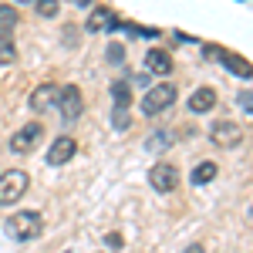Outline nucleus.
Masks as SVG:
<instances>
[{
  "mask_svg": "<svg viewBox=\"0 0 253 253\" xmlns=\"http://www.w3.org/2000/svg\"><path fill=\"white\" fill-rule=\"evenodd\" d=\"M41 230H44V219L34 210H24V213H14L7 219V236L17 240V243H27V240H38Z\"/></svg>",
  "mask_w": 253,
  "mask_h": 253,
  "instance_id": "obj_1",
  "label": "nucleus"
},
{
  "mask_svg": "<svg viewBox=\"0 0 253 253\" xmlns=\"http://www.w3.org/2000/svg\"><path fill=\"white\" fill-rule=\"evenodd\" d=\"M14 31H17V7L3 3V7H0V64H14V61H17Z\"/></svg>",
  "mask_w": 253,
  "mask_h": 253,
  "instance_id": "obj_2",
  "label": "nucleus"
},
{
  "mask_svg": "<svg viewBox=\"0 0 253 253\" xmlns=\"http://www.w3.org/2000/svg\"><path fill=\"white\" fill-rule=\"evenodd\" d=\"M175 84H169V81H159V84H152L149 91H145V98H142V115H159V112H166L169 105L175 101Z\"/></svg>",
  "mask_w": 253,
  "mask_h": 253,
  "instance_id": "obj_3",
  "label": "nucleus"
},
{
  "mask_svg": "<svg viewBox=\"0 0 253 253\" xmlns=\"http://www.w3.org/2000/svg\"><path fill=\"white\" fill-rule=\"evenodd\" d=\"M27 186H31V179L24 169H10V172L0 175V206H14L20 196L27 193Z\"/></svg>",
  "mask_w": 253,
  "mask_h": 253,
  "instance_id": "obj_4",
  "label": "nucleus"
},
{
  "mask_svg": "<svg viewBox=\"0 0 253 253\" xmlns=\"http://www.w3.org/2000/svg\"><path fill=\"white\" fill-rule=\"evenodd\" d=\"M54 108L61 112L64 122H75V118L81 115V108H84L78 84H58V101H54Z\"/></svg>",
  "mask_w": 253,
  "mask_h": 253,
  "instance_id": "obj_5",
  "label": "nucleus"
},
{
  "mask_svg": "<svg viewBox=\"0 0 253 253\" xmlns=\"http://www.w3.org/2000/svg\"><path fill=\"white\" fill-rule=\"evenodd\" d=\"M210 142L219 145V149H236L243 142V132H240L236 122H216L213 128H210Z\"/></svg>",
  "mask_w": 253,
  "mask_h": 253,
  "instance_id": "obj_6",
  "label": "nucleus"
},
{
  "mask_svg": "<svg viewBox=\"0 0 253 253\" xmlns=\"http://www.w3.org/2000/svg\"><path fill=\"white\" fill-rule=\"evenodd\" d=\"M41 135H44V128H41L38 122H31V125L17 128V132H14V138H10V152H17V156L31 152V149L41 142Z\"/></svg>",
  "mask_w": 253,
  "mask_h": 253,
  "instance_id": "obj_7",
  "label": "nucleus"
},
{
  "mask_svg": "<svg viewBox=\"0 0 253 253\" xmlns=\"http://www.w3.org/2000/svg\"><path fill=\"white\" fill-rule=\"evenodd\" d=\"M75 152H78V142L71 135H58L47 149V166H64V162L75 159Z\"/></svg>",
  "mask_w": 253,
  "mask_h": 253,
  "instance_id": "obj_8",
  "label": "nucleus"
},
{
  "mask_svg": "<svg viewBox=\"0 0 253 253\" xmlns=\"http://www.w3.org/2000/svg\"><path fill=\"white\" fill-rule=\"evenodd\" d=\"M149 182H152V189H156V193H172L175 186H179V172H175L172 166L159 162V166L149 169Z\"/></svg>",
  "mask_w": 253,
  "mask_h": 253,
  "instance_id": "obj_9",
  "label": "nucleus"
},
{
  "mask_svg": "<svg viewBox=\"0 0 253 253\" xmlns=\"http://www.w3.org/2000/svg\"><path fill=\"white\" fill-rule=\"evenodd\" d=\"M58 101V84H38L31 91V112H51Z\"/></svg>",
  "mask_w": 253,
  "mask_h": 253,
  "instance_id": "obj_10",
  "label": "nucleus"
},
{
  "mask_svg": "<svg viewBox=\"0 0 253 253\" xmlns=\"http://www.w3.org/2000/svg\"><path fill=\"white\" fill-rule=\"evenodd\" d=\"M216 108V91L213 88H196L193 95H189V112L193 115H206V112H213Z\"/></svg>",
  "mask_w": 253,
  "mask_h": 253,
  "instance_id": "obj_11",
  "label": "nucleus"
},
{
  "mask_svg": "<svg viewBox=\"0 0 253 253\" xmlns=\"http://www.w3.org/2000/svg\"><path fill=\"white\" fill-rule=\"evenodd\" d=\"M108 27H115V10H112V7H95L91 17H88V24H84V31L101 34V31H108Z\"/></svg>",
  "mask_w": 253,
  "mask_h": 253,
  "instance_id": "obj_12",
  "label": "nucleus"
},
{
  "mask_svg": "<svg viewBox=\"0 0 253 253\" xmlns=\"http://www.w3.org/2000/svg\"><path fill=\"white\" fill-rule=\"evenodd\" d=\"M145 68L156 71V75H169V71H172V58H169L166 51H149V54H145Z\"/></svg>",
  "mask_w": 253,
  "mask_h": 253,
  "instance_id": "obj_13",
  "label": "nucleus"
},
{
  "mask_svg": "<svg viewBox=\"0 0 253 253\" xmlns=\"http://www.w3.org/2000/svg\"><path fill=\"white\" fill-rule=\"evenodd\" d=\"M216 172H219L216 162H199L193 172H189V182H193V186H206V182H213V179H216Z\"/></svg>",
  "mask_w": 253,
  "mask_h": 253,
  "instance_id": "obj_14",
  "label": "nucleus"
},
{
  "mask_svg": "<svg viewBox=\"0 0 253 253\" xmlns=\"http://www.w3.org/2000/svg\"><path fill=\"white\" fill-rule=\"evenodd\" d=\"M112 101H115V108L128 112V105H132V84L128 81H115L112 84Z\"/></svg>",
  "mask_w": 253,
  "mask_h": 253,
  "instance_id": "obj_15",
  "label": "nucleus"
},
{
  "mask_svg": "<svg viewBox=\"0 0 253 253\" xmlns=\"http://www.w3.org/2000/svg\"><path fill=\"white\" fill-rule=\"evenodd\" d=\"M223 61H226V68H230V71H236V75H243V78L250 75V64H247L243 58H236V54H226Z\"/></svg>",
  "mask_w": 253,
  "mask_h": 253,
  "instance_id": "obj_16",
  "label": "nucleus"
},
{
  "mask_svg": "<svg viewBox=\"0 0 253 253\" xmlns=\"http://www.w3.org/2000/svg\"><path fill=\"white\" fill-rule=\"evenodd\" d=\"M34 3H38L34 10L41 17H58V10H61V3H54V0H34Z\"/></svg>",
  "mask_w": 253,
  "mask_h": 253,
  "instance_id": "obj_17",
  "label": "nucleus"
},
{
  "mask_svg": "<svg viewBox=\"0 0 253 253\" xmlns=\"http://www.w3.org/2000/svg\"><path fill=\"white\" fill-rule=\"evenodd\" d=\"M122 61H125V47H122V44H112V47H108V64H122Z\"/></svg>",
  "mask_w": 253,
  "mask_h": 253,
  "instance_id": "obj_18",
  "label": "nucleus"
},
{
  "mask_svg": "<svg viewBox=\"0 0 253 253\" xmlns=\"http://www.w3.org/2000/svg\"><path fill=\"white\" fill-rule=\"evenodd\" d=\"M112 122H115V128H125V125H128V115H125V108H115Z\"/></svg>",
  "mask_w": 253,
  "mask_h": 253,
  "instance_id": "obj_19",
  "label": "nucleus"
},
{
  "mask_svg": "<svg viewBox=\"0 0 253 253\" xmlns=\"http://www.w3.org/2000/svg\"><path fill=\"white\" fill-rule=\"evenodd\" d=\"M105 243H108L112 250H122V236H118V233H108V236H105Z\"/></svg>",
  "mask_w": 253,
  "mask_h": 253,
  "instance_id": "obj_20",
  "label": "nucleus"
},
{
  "mask_svg": "<svg viewBox=\"0 0 253 253\" xmlns=\"http://www.w3.org/2000/svg\"><path fill=\"white\" fill-rule=\"evenodd\" d=\"M240 105H243V112H250V91H243V95H240Z\"/></svg>",
  "mask_w": 253,
  "mask_h": 253,
  "instance_id": "obj_21",
  "label": "nucleus"
},
{
  "mask_svg": "<svg viewBox=\"0 0 253 253\" xmlns=\"http://www.w3.org/2000/svg\"><path fill=\"white\" fill-rule=\"evenodd\" d=\"M186 253H203V243H193V247H189Z\"/></svg>",
  "mask_w": 253,
  "mask_h": 253,
  "instance_id": "obj_22",
  "label": "nucleus"
}]
</instances>
